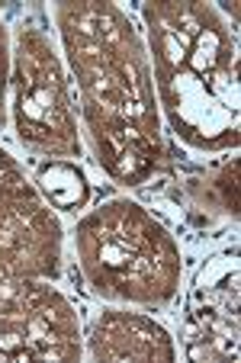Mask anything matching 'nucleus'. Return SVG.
I'll return each instance as SVG.
<instances>
[{"label":"nucleus","mask_w":241,"mask_h":363,"mask_svg":"<svg viewBox=\"0 0 241 363\" xmlns=\"http://www.w3.org/2000/svg\"><path fill=\"white\" fill-rule=\"evenodd\" d=\"M74 254L90 293L106 302L167 308L180 293L177 241L155 213L129 196L106 199L77 222Z\"/></svg>","instance_id":"nucleus-3"},{"label":"nucleus","mask_w":241,"mask_h":363,"mask_svg":"<svg viewBox=\"0 0 241 363\" xmlns=\"http://www.w3.org/2000/svg\"><path fill=\"white\" fill-rule=\"evenodd\" d=\"M148 65L155 100L171 132L196 151L238 145V35L213 4L148 0Z\"/></svg>","instance_id":"nucleus-2"},{"label":"nucleus","mask_w":241,"mask_h":363,"mask_svg":"<svg viewBox=\"0 0 241 363\" xmlns=\"http://www.w3.org/2000/svg\"><path fill=\"white\" fill-rule=\"evenodd\" d=\"M10 62H13V42H10L4 10H0V125L7 123V94H10Z\"/></svg>","instance_id":"nucleus-11"},{"label":"nucleus","mask_w":241,"mask_h":363,"mask_svg":"<svg viewBox=\"0 0 241 363\" xmlns=\"http://www.w3.org/2000/svg\"><path fill=\"white\" fill-rule=\"evenodd\" d=\"M55 26L96 164L116 184L145 186L158 177L167 145L138 29L106 0H65L55 7Z\"/></svg>","instance_id":"nucleus-1"},{"label":"nucleus","mask_w":241,"mask_h":363,"mask_svg":"<svg viewBox=\"0 0 241 363\" xmlns=\"http://www.w3.org/2000/svg\"><path fill=\"white\" fill-rule=\"evenodd\" d=\"M35 190L62 213H81L90 203V184L84 171L71 161H45L35 167Z\"/></svg>","instance_id":"nucleus-9"},{"label":"nucleus","mask_w":241,"mask_h":363,"mask_svg":"<svg viewBox=\"0 0 241 363\" xmlns=\"http://www.w3.org/2000/svg\"><path fill=\"white\" fill-rule=\"evenodd\" d=\"M241 286H238V247H225L209 257L193 277L186 312L180 325L184 357L196 363L238 360L241 344Z\"/></svg>","instance_id":"nucleus-6"},{"label":"nucleus","mask_w":241,"mask_h":363,"mask_svg":"<svg viewBox=\"0 0 241 363\" xmlns=\"http://www.w3.org/2000/svg\"><path fill=\"white\" fill-rule=\"evenodd\" d=\"M10 96H13L16 138L26 151L52 161L77 158V110L65 65L39 23H23L13 39L10 62Z\"/></svg>","instance_id":"nucleus-4"},{"label":"nucleus","mask_w":241,"mask_h":363,"mask_svg":"<svg viewBox=\"0 0 241 363\" xmlns=\"http://www.w3.org/2000/svg\"><path fill=\"white\" fill-rule=\"evenodd\" d=\"M87 354L96 363H174L177 347L164 325L142 312L110 308L96 315L87 335Z\"/></svg>","instance_id":"nucleus-8"},{"label":"nucleus","mask_w":241,"mask_h":363,"mask_svg":"<svg viewBox=\"0 0 241 363\" xmlns=\"http://www.w3.org/2000/svg\"><path fill=\"white\" fill-rule=\"evenodd\" d=\"M77 312L45 280H0V363L77 360Z\"/></svg>","instance_id":"nucleus-5"},{"label":"nucleus","mask_w":241,"mask_h":363,"mask_svg":"<svg viewBox=\"0 0 241 363\" xmlns=\"http://www.w3.org/2000/svg\"><path fill=\"white\" fill-rule=\"evenodd\" d=\"M62 222L26 177L0 190V280H55Z\"/></svg>","instance_id":"nucleus-7"},{"label":"nucleus","mask_w":241,"mask_h":363,"mask_svg":"<svg viewBox=\"0 0 241 363\" xmlns=\"http://www.w3.org/2000/svg\"><path fill=\"white\" fill-rule=\"evenodd\" d=\"M23 177H26V174H23V167L10 158L7 151L0 148V190H4V186H10V184H16V180H23Z\"/></svg>","instance_id":"nucleus-12"},{"label":"nucleus","mask_w":241,"mask_h":363,"mask_svg":"<svg viewBox=\"0 0 241 363\" xmlns=\"http://www.w3.org/2000/svg\"><path fill=\"white\" fill-rule=\"evenodd\" d=\"M186 190H190L196 209L238 219V161L235 158L225 161L222 167H215L203 180H186Z\"/></svg>","instance_id":"nucleus-10"}]
</instances>
